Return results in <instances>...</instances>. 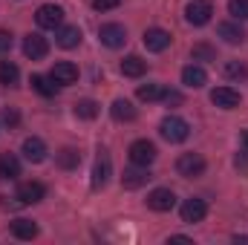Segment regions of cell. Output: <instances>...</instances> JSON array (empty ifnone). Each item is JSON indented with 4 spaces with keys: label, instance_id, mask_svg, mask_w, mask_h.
I'll use <instances>...</instances> for the list:
<instances>
[{
    "label": "cell",
    "instance_id": "cell-31",
    "mask_svg": "<svg viewBox=\"0 0 248 245\" xmlns=\"http://www.w3.org/2000/svg\"><path fill=\"white\" fill-rule=\"evenodd\" d=\"M190 55H193V61H196V58H202V61H217V52H214L208 44H196Z\"/></svg>",
    "mask_w": 248,
    "mask_h": 245
},
{
    "label": "cell",
    "instance_id": "cell-12",
    "mask_svg": "<svg viewBox=\"0 0 248 245\" xmlns=\"http://www.w3.org/2000/svg\"><path fill=\"white\" fill-rule=\"evenodd\" d=\"M44 196H46V187L41 182H20V187H17V202L20 205H38Z\"/></svg>",
    "mask_w": 248,
    "mask_h": 245
},
{
    "label": "cell",
    "instance_id": "cell-23",
    "mask_svg": "<svg viewBox=\"0 0 248 245\" xmlns=\"http://www.w3.org/2000/svg\"><path fill=\"white\" fill-rule=\"evenodd\" d=\"M12 234H15L17 240H35V237H38V225H35L32 219H15V222H12Z\"/></svg>",
    "mask_w": 248,
    "mask_h": 245
},
{
    "label": "cell",
    "instance_id": "cell-16",
    "mask_svg": "<svg viewBox=\"0 0 248 245\" xmlns=\"http://www.w3.org/2000/svg\"><path fill=\"white\" fill-rule=\"evenodd\" d=\"M153 179L150 173H147V168H141V165H136L133 170H124L122 176V187L124 190H136V187H141V184H147Z\"/></svg>",
    "mask_w": 248,
    "mask_h": 245
},
{
    "label": "cell",
    "instance_id": "cell-32",
    "mask_svg": "<svg viewBox=\"0 0 248 245\" xmlns=\"http://www.w3.org/2000/svg\"><path fill=\"white\" fill-rule=\"evenodd\" d=\"M122 0H93V9L95 12H110V9H116Z\"/></svg>",
    "mask_w": 248,
    "mask_h": 245
},
{
    "label": "cell",
    "instance_id": "cell-25",
    "mask_svg": "<svg viewBox=\"0 0 248 245\" xmlns=\"http://www.w3.org/2000/svg\"><path fill=\"white\" fill-rule=\"evenodd\" d=\"M78 165H81V153H78L75 147H63L61 153H58V168L72 170V168H78Z\"/></svg>",
    "mask_w": 248,
    "mask_h": 245
},
{
    "label": "cell",
    "instance_id": "cell-10",
    "mask_svg": "<svg viewBox=\"0 0 248 245\" xmlns=\"http://www.w3.org/2000/svg\"><path fill=\"white\" fill-rule=\"evenodd\" d=\"M240 92L237 90H231V87H217V90H211V104H217L219 110H234V107H240Z\"/></svg>",
    "mask_w": 248,
    "mask_h": 245
},
{
    "label": "cell",
    "instance_id": "cell-20",
    "mask_svg": "<svg viewBox=\"0 0 248 245\" xmlns=\"http://www.w3.org/2000/svg\"><path fill=\"white\" fill-rule=\"evenodd\" d=\"M20 176V162L15 153H0V179H17Z\"/></svg>",
    "mask_w": 248,
    "mask_h": 245
},
{
    "label": "cell",
    "instance_id": "cell-27",
    "mask_svg": "<svg viewBox=\"0 0 248 245\" xmlns=\"http://www.w3.org/2000/svg\"><path fill=\"white\" fill-rule=\"evenodd\" d=\"M75 116H78V119H84V122H93V119L98 116V104H95L93 98H84V101H78V104H75Z\"/></svg>",
    "mask_w": 248,
    "mask_h": 245
},
{
    "label": "cell",
    "instance_id": "cell-13",
    "mask_svg": "<svg viewBox=\"0 0 248 245\" xmlns=\"http://www.w3.org/2000/svg\"><path fill=\"white\" fill-rule=\"evenodd\" d=\"M49 78L58 84V87H66V84H75L78 81V66L72 61H58L52 66V72H49Z\"/></svg>",
    "mask_w": 248,
    "mask_h": 245
},
{
    "label": "cell",
    "instance_id": "cell-15",
    "mask_svg": "<svg viewBox=\"0 0 248 245\" xmlns=\"http://www.w3.org/2000/svg\"><path fill=\"white\" fill-rule=\"evenodd\" d=\"M110 173H113V162L104 150H98V159H95V168H93V187H104L110 182Z\"/></svg>",
    "mask_w": 248,
    "mask_h": 245
},
{
    "label": "cell",
    "instance_id": "cell-24",
    "mask_svg": "<svg viewBox=\"0 0 248 245\" xmlns=\"http://www.w3.org/2000/svg\"><path fill=\"white\" fill-rule=\"evenodd\" d=\"M136 95H139V101H159V98H165V87L162 84H141L136 90Z\"/></svg>",
    "mask_w": 248,
    "mask_h": 245
},
{
    "label": "cell",
    "instance_id": "cell-9",
    "mask_svg": "<svg viewBox=\"0 0 248 245\" xmlns=\"http://www.w3.org/2000/svg\"><path fill=\"white\" fill-rule=\"evenodd\" d=\"M46 52H49L46 38H41V35H35V32H29V35L23 38V55H26V58L41 61V58H46Z\"/></svg>",
    "mask_w": 248,
    "mask_h": 245
},
{
    "label": "cell",
    "instance_id": "cell-28",
    "mask_svg": "<svg viewBox=\"0 0 248 245\" xmlns=\"http://www.w3.org/2000/svg\"><path fill=\"white\" fill-rule=\"evenodd\" d=\"M32 90H38L41 95H55V90H58V84L52 81V78H44V75H32Z\"/></svg>",
    "mask_w": 248,
    "mask_h": 245
},
{
    "label": "cell",
    "instance_id": "cell-2",
    "mask_svg": "<svg viewBox=\"0 0 248 245\" xmlns=\"http://www.w3.org/2000/svg\"><path fill=\"white\" fill-rule=\"evenodd\" d=\"M214 15V3L211 0H190L185 6V20L190 26H205Z\"/></svg>",
    "mask_w": 248,
    "mask_h": 245
},
{
    "label": "cell",
    "instance_id": "cell-1",
    "mask_svg": "<svg viewBox=\"0 0 248 245\" xmlns=\"http://www.w3.org/2000/svg\"><path fill=\"white\" fill-rule=\"evenodd\" d=\"M159 133H162L165 141H170V144H182L187 136H190V124H187L185 119H179V116H165L162 124H159Z\"/></svg>",
    "mask_w": 248,
    "mask_h": 245
},
{
    "label": "cell",
    "instance_id": "cell-8",
    "mask_svg": "<svg viewBox=\"0 0 248 245\" xmlns=\"http://www.w3.org/2000/svg\"><path fill=\"white\" fill-rule=\"evenodd\" d=\"M98 38H101L104 46L119 49V46H124V41H127V29H124L122 23H104V26L98 29Z\"/></svg>",
    "mask_w": 248,
    "mask_h": 245
},
{
    "label": "cell",
    "instance_id": "cell-29",
    "mask_svg": "<svg viewBox=\"0 0 248 245\" xmlns=\"http://www.w3.org/2000/svg\"><path fill=\"white\" fill-rule=\"evenodd\" d=\"M248 75V66L240 61H228L225 63V78H231V81H243Z\"/></svg>",
    "mask_w": 248,
    "mask_h": 245
},
{
    "label": "cell",
    "instance_id": "cell-34",
    "mask_svg": "<svg viewBox=\"0 0 248 245\" xmlns=\"http://www.w3.org/2000/svg\"><path fill=\"white\" fill-rule=\"evenodd\" d=\"M12 49V32L0 29V52H9Z\"/></svg>",
    "mask_w": 248,
    "mask_h": 245
},
{
    "label": "cell",
    "instance_id": "cell-17",
    "mask_svg": "<svg viewBox=\"0 0 248 245\" xmlns=\"http://www.w3.org/2000/svg\"><path fill=\"white\" fill-rule=\"evenodd\" d=\"M217 35H219L225 44H243V41H246V32H243V26H240V23H231V20L219 23V26H217Z\"/></svg>",
    "mask_w": 248,
    "mask_h": 245
},
{
    "label": "cell",
    "instance_id": "cell-22",
    "mask_svg": "<svg viewBox=\"0 0 248 245\" xmlns=\"http://www.w3.org/2000/svg\"><path fill=\"white\" fill-rule=\"evenodd\" d=\"M122 72L127 78H141V75L147 72V61H141L139 55H127L122 61Z\"/></svg>",
    "mask_w": 248,
    "mask_h": 245
},
{
    "label": "cell",
    "instance_id": "cell-26",
    "mask_svg": "<svg viewBox=\"0 0 248 245\" xmlns=\"http://www.w3.org/2000/svg\"><path fill=\"white\" fill-rule=\"evenodd\" d=\"M17 78H20V69H17L15 63H12V61H0V84L15 87V84H17Z\"/></svg>",
    "mask_w": 248,
    "mask_h": 245
},
{
    "label": "cell",
    "instance_id": "cell-33",
    "mask_svg": "<svg viewBox=\"0 0 248 245\" xmlns=\"http://www.w3.org/2000/svg\"><path fill=\"white\" fill-rule=\"evenodd\" d=\"M3 122L9 124V127H15V124L20 122V116H17V110H12V107H6V110H3Z\"/></svg>",
    "mask_w": 248,
    "mask_h": 245
},
{
    "label": "cell",
    "instance_id": "cell-35",
    "mask_svg": "<svg viewBox=\"0 0 248 245\" xmlns=\"http://www.w3.org/2000/svg\"><path fill=\"white\" fill-rule=\"evenodd\" d=\"M165 101H168V104H182V95L173 92V90H165Z\"/></svg>",
    "mask_w": 248,
    "mask_h": 245
},
{
    "label": "cell",
    "instance_id": "cell-5",
    "mask_svg": "<svg viewBox=\"0 0 248 245\" xmlns=\"http://www.w3.org/2000/svg\"><path fill=\"white\" fill-rule=\"evenodd\" d=\"M35 20L41 29H61L63 23V9L55 6V3H44L38 12H35Z\"/></svg>",
    "mask_w": 248,
    "mask_h": 245
},
{
    "label": "cell",
    "instance_id": "cell-30",
    "mask_svg": "<svg viewBox=\"0 0 248 245\" xmlns=\"http://www.w3.org/2000/svg\"><path fill=\"white\" fill-rule=\"evenodd\" d=\"M228 12L234 20H248V0H228Z\"/></svg>",
    "mask_w": 248,
    "mask_h": 245
},
{
    "label": "cell",
    "instance_id": "cell-3",
    "mask_svg": "<svg viewBox=\"0 0 248 245\" xmlns=\"http://www.w3.org/2000/svg\"><path fill=\"white\" fill-rule=\"evenodd\" d=\"M127 153H130V162H133V165H141V168H150V165L156 162V144L147 141V138L133 141Z\"/></svg>",
    "mask_w": 248,
    "mask_h": 245
},
{
    "label": "cell",
    "instance_id": "cell-19",
    "mask_svg": "<svg viewBox=\"0 0 248 245\" xmlns=\"http://www.w3.org/2000/svg\"><path fill=\"white\" fill-rule=\"evenodd\" d=\"M55 44H58L61 49H75V46L81 44V29H78V26H61L58 35H55Z\"/></svg>",
    "mask_w": 248,
    "mask_h": 245
},
{
    "label": "cell",
    "instance_id": "cell-14",
    "mask_svg": "<svg viewBox=\"0 0 248 245\" xmlns=\"http://www.w3.org/2000/svg\"><path fill=\"white\" fill-rule=\"evenodd\" d=\"M205 214H208V202L205 199H185V205H182V222L187 225H193V222H202L205 219Z\"/></svg>",
    "mask_w": 248,
    "mask_h": 245
},
{
    "label": "cell",
    "instance_id": "cell-18",
    "mask_svg": "<svg viewBox=\"0 0 248 245\" xmlns=\"http://www.w3.org/2000/svg\"><path fill=\"white\" fill-rule=\"evenodd\" d=\"M182 84H185V87H193V90H199V87H205V84H208V72H205L202 66L190 63V66L182 69Z\"/></svg>",
    "mask_w": 248,
    "mask_h": 245
},
{
    "label": "cell",
    "instance_id": "cell-21",
    "mask_svg": "<svg viewBox=\"0 0 248 245\" xmlns=\"http://www.w3.org/2000/svg\"><path fill=\"white\" fill-rule=\"evenodd\" d=\"M110 116H113L116 122H133V119H136V107H133L127 98H116L113 107H110Z\"/></svg>",
    "mask_w": 248,
    "mask_h": 245
},
{
    "label": "cell",
    "instance_id": "cell-11",
    "mask_svg": "<svg viewBox=\"0 0 248 245\" xmlns=\"http://www.w3.org/2000/svg\"><path fill=\"white\" fill-rule=\"evenodd\" d=\"M20 153H23V159H26V162H32V165H41V162L46 159V144H44V138H38V136H29V138L23 141Z\"/></svg>",
    "mask_w": 248,
    "mask_h": 245
},
{
    "label": "cell",
    "instance_id": "cell-7",
    "mask_svg": "<svg viewBox=\"0 0 248 245\" xmlns=\"http://www.w3.org/2000/svg\"><path fill=\"white\" fill-rule=\"evenodd\" d=\"M141 41H144L147 52H165L173 38H170V32H165V29H159V26H150V29H144Z\"/></svg>",
    "mask_w": 248,
    "mask_h": 245
},
{
    "label": "cell",
    "instance_id": "cell-6",
    "mask_svg": "<svg viewBox=\"0 0 248 245\" xmlns=\"http://www.w3.org/2000/svg\"><path fill=\"white\" fill-rule=\"evenodd\" d=\"M173 205H176V196L170 187H156L147 193V208L156 214H168V211H173Z\"/></svg>",
    "mask_w": 248,
    "mask_h": 245
},
{
    "label": "cell",
    "instance_id": "cell-4",
    "mask_svg": "<svg viewBox=\"0 0 248 245\" xmlns=\"http://www.w3.org/2000/svg\"><path fill=\"white\" fill-rule=\"evenodd\" d=\"M205 159L199 156V153H182L179 159H176V170H179V176H185V179H196V176H202L205 173Z\"/></svg>",
    "mask_w": 248,
    "mask_h": 245
}]
</instances>
